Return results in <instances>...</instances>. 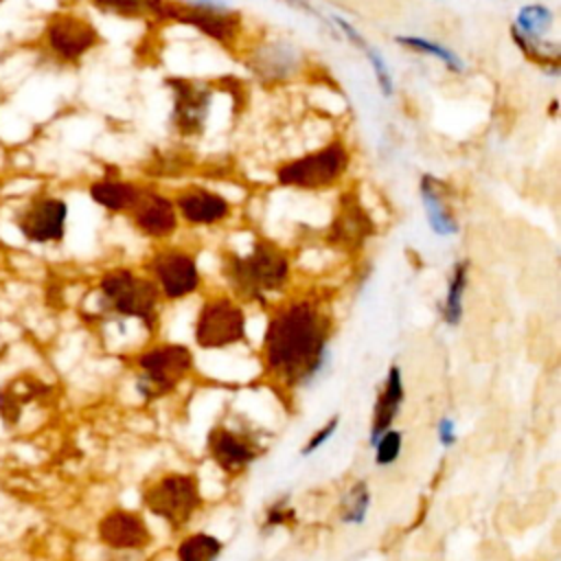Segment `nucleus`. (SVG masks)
<instances>
[{
    "label": "nucleus",
    "instance_id": "nucleus-16",
    "mask_svg": "<svg viewBox=\"0 0 561 561\" xmlns=\"http://www.w3.org/2000/svg\"><path fill=\"white\" fill-rule=\"evenodd\" d=\"M208 454L219 465V469L226 473H237L259 458L261 447L245 432H237L232 427H215L208 434Z\"/></svg>",
    "mask_w": 561,
    "mask_h": 561
},
{
    "label": "nucleus",
    "instance_id": "nucleus-21",
    "mask_svg": "<svg viewBox=\"0 0 561 561\" xmlns=\"http://www.w3.org/2000/svg\"><path fill=\"white\" fill-rule=\"evenodd\" d=\"M467 283H469V261L460 259L451 265L445 300H443V307H440V316H443L445 324H449V327H456L462 320V311H465L462 300H465Z\"/></svg>",
    "mask_w": 561,
    "mask_h": 561
},
{
    "label": "nucleus",
    "instance_id": "nucleus-17",
    "mask_svg": "<svg viewBox=\"0 0 561 561\" xmlns=\"http://www.w3.org/2000/svg\"><path fill=\"white\" fill-rule=\"evenodd\" d=\"M99 537L114 550H138L151 541L145 519L125 508H114L99 522Z\"/></svg>",
    "mask_w": 561,
    "mask_h": 561
},
{
    "label": "nucleus",
    "instance_id": "nucleus-8",
    "mask_svg": "<svg viewBox=\"0 0 561 561\" xmlns=\"http://www.w3.org/2000/svg\"><path fill=\"white\" fill-rule=\"evenodd\" d=\"M138 392L156 399L164 397L191 373L193 355L184 344H160L138 355Z\"/></svg>",
    "mask_w": 561,
    "mask_h": 561
},
{
    "label": "nucleus",
    "instance_id": "nucleus-13",
    "mask_svg": "<svg viewBox=\"0 0 561 561\" xmlns=\"http://www.w3.org/2000/svg\"><path fill=\"white\" fill-rule=\"evenodd\" d=\"M173 125L182 136H197L210 114V88L191 79H171Z\"/></svg>",
    "mask_w": 561,
    "mask_h": 561
},
{
    "label": "nucleus",
    "instance_id": "nucleus-32",
    "mask_svg": "<svg viewBox=\"0 0 561 561\" xmlns=\"http://www.w3.org/2000/svg\"><path fill=\"white\" fill-rule=\"evenodd\" d=\"M280 2H285V4H289V7H294V9H298V11H305V13H309V15H313V18H318L324 26H329L331 28V33L333 35H337V31H335V26L327 20V18H322L320 15V11L309 2V0H280Z\"/></svg>",
    "mask_w": 561,
    "mask_h": 561
},
{
    "label": "nucleus",
    "instance_id": "nucleus-1",
    "mask_svg": "<svg viewBox=\"0 0 561 561\" xmlns=\"http://www.w3.org/2000/svg\"><path fill=\"white\" fill-rule=\"evenodd\" d=\"M265 370L287 386L313 381L329 362V322L307 300L278 309L263 337Z\"/></svg>",
    "mask_w": 561,
    "mask_h": 561
},
{
    "label": "nucleus",
    "instance_id": "nucleus-18",
    "mask_svg": "<svg viewBox=\"0 0 561 561\" xmlns=\"http://www.w3.org/2000/svg\"><path fill=\"white\" fill-rule=\"evenodd\" d=\"M419 195L425 208V217L427 224L432 228L434 234L438 237H451L458 232V219L451 210V206L447 204V193L440 180H436L434 175L425 173L419 180Z\"/></svg>",
    "mask_w": 561,
    "mask_h": 561
},
{
    "label": "nucleus",
    "instance_id": "nucleus-25",
    "mask_svg": "<svg viewBox=\"0 0 561 561\" xmlns=\"http://www.w3.org/2000/svg\"><path fill=\"white\" fill-rule=\"evenodd\" d=\"M370 508V489L364 480H357L340 500V522L344 524H364Z\"/></svg>",
    "mask_w": 561,
    "mask_h": 561
},
{
    "label": "nucleus",
    "instance_id": "nucleus-29",
    "mask_svg": "<svg viewBox=\"0 0 561 561\" xmlns=\"http://www.w3.org/2000/svg\"><path fill=\"white\" fill-rule=\"evenodd\" d=\"M337 425H340V416L335 414V416H331L320 430H316L313 434H311V438L305 443V447H302V456H311L313 451H318L335 432H337Z\"/></svg>",
    "mask_w": 561,
    "mask_h": 561
},
{
    "label": "nucleus",
    "instance_id": "nucleus-30",
    "mask_svg": "<svg viewBox=\"0 0 561 561\" xmlns=\"http://www.w3.org/2000/svg\"><path fill=\"white\" fill-rule=\"evenodd\" d=\"M291 517H294V511H291V506L287 504V500H278L276 504H272V506L267 508V513H265V526H267V528H272V526H283V524H287Z\"/></svg>",
    "mask_w": 561,
    "mask_h": 561
},
{
    "label": "nucleus",
    "instance_id": "nucleus-14",
    "mask_svg": "<svg viewBox=\"0 0 561 561\" xmlns=\"http://www.w3.org/2000/svg\"><path fill=\"white\" fill-rule=\"evenodd\" d=\"M129 215L134 226L149 239L171 237L180 224V215L175 210L173 197L153 188H142Z\"/></svg>",
    "mask_w": 561,
    "mask_h": 561
},
{
    "label": "nucleus",
    "instance_id": "nucleus-5",
    "mask_svg": "<svg viewBox=\"0 0 561 561\" xmlns=\"http://www.w3.org/2000/svg\"><path fill=\"white\" fill-rule=\"evenodd\" d=\"M99 289L105 305L125 318H136L147 327L158 320L160 289L151 278L136 276L131 270H110L103 274Z\"/></svg>",
    "mask_w": 561,
    "mask_h": 561
},
{
    "label": "nucleus",
    "instance_id": "nucleus-11",
    "mask_svg": "<svg viewBox=\"0 0 561 561\" xmlns=\"http://www.w3.org/2000/svg\"><path fill=\"white\" fill-rule=\"evenodd\" d=\"M66 221L68 204L55 195H37L15 215L18 230L33 243H59L66 234Z\"/></svg>",
    "mask_w": 561,
    "mask_h": 561
},
{
    "label": "nucleus",
    "instance_id": "nucleus-22",
    "mask_svg": "<svg viewBox=\"0 0 561 561\" xmlns=\"http://www.w3.org/2000/svg\"><path fill=\"white\" fill-rule=\"evenodd\" d=\"M552 26H554L552 9L541 2H533V4H524L517 11L511 31H515L528 39H546L548 33L552 31Z\"/></svg>",
    "mask_w": 561,
    "mask_h": 561
},
{
    "label": "nucleus",
    "instance_id": "nucleus-7",
    "mask_svg": "<svg viewBox=\"0 0 561 561\" xmlns=\"http://www.w3.org/2000/svg\"><path fill=\"white\" fill-rule=\"evenodd\" d=\"M145 506L169 526H184L202 506L199 482L191 473H164L142 491Z\"/></svg>",
    "mask_w": 561,
    "mask_h": 561
},
{
    "label": "nucleus",
    "instance_id": "nucleus-24",
    "mask_svg": "<svg viewBox=\"0 0 561 561\" xmlns=\"http://www.w3.org/2000/svg\"><path fill=\"white\" fill-rule=\"evenodd\" d=\"M224 543L210 533H193L178 543V561H217L221 557Z\"/></svg>",
    "mask_w": 561,
    "mask_h": 561
},
{
    "label": "nucleus",
    "instance_id": "nucleus-15",
    "mask_svg": "<svg viewBox=\"0 0 561 561\" xmlns=\"http://www.w3.org/2000/svg\"><path fill=\"white\" fill-rule=\"evenodd\" d=\"M175 210L180 219L191 226H215L230 217L232 206L230 202L206 186H188L173 197Z\"/></svg>",
    "mask_w": 561,
    "mask_h": 561
},
{
    "label": "nucleus",
    "instance_id": "nucleus-26",
    "mask_svg": "<svg viewBox=\"0 0 561 561\" xmlns=\"http://www.w3.org/2000/svg\"><path fill=\"white\" fill-rule=\"evenodd\" d=\"M88 4L105 15L140 20V18H151L156 0H88Z\"/></svg>",
    "mask_w": 561,
    "mask_h": 561
},
{
    "label": "nucleus",
    "instance_id": "nucleus-9",
    "mask_svg": "<svg viewBox=\"0 0 561 561\" xmlns=\"http://www.w3.org/2000/svg\"><path fill=\"white\" fill-rule=\"evenodd\" d=\"M245 340V313L226 296L208 298L195 318V342L199 348L217 351Z\"/></svg>",
    "mask_w": 561,
    "mask_h": 561
},
{
    "label": "nucleus",
    "instance_id": "nucleus-3",
    "mask_svg": "<svg viewBox=\"0 0 561 561\" xmlns=\"http://www.w3.org/2000/svg\"><path fill=\"white\" fill-rule=\"evenodd\" d=\"M151 18L193 26L202 35L228 48H234L243 35L241 15L224 0H156Z\"/></svg>",
    "mask_w": 561,
    "mask_h": 561
},
{
    "label": "nucleus",
    "instance_id": "nucleus-6",
    "mask_svg": "<svg viewBox=\"0 0 561 561\" xmlns=\"http://www.w3.org/2000/svg\"><path fill=\"white\" fill-rule=\"evenodd\" d=\"M101 44L99 28L81 13L59 11L42 28L44 50L59 64L75 66Z\"/></svg>",
    "mask_w": 561,
    "mask_h": 561
},
{
    "label": "nucleus",
    "instance_id": "nucleus-27",
    "mask_svg": "<svg viewBox=\"0 0 561 561\" xmlns=\"http://www.w3.org/2000/svg\"><path fill=\"white\" fill-rule=\"evenodd\" d=\"M375 447V462L379 467H388L392 465L399 456H401V447H403V434L399 430L388 427L383 434H379L373 443Z\"/></svg>",
    "mask_w": 561,
    "mask_h": 561
},
{
    "label": "nucleus",
    "instance_id": "nucleus-19",
    "mask_svg": "<svg viewBox=\"0 0 561 561\" xmlns=\"http://www.w3.org/2000/svg\"><path fill=\"white\" fill-rule=\"evenodd\" d=\"M405 399V386H403V370L392 364L386 373L383 386L379 390V397L375 401V412H373V425H370V436L368 440L373 443L379 434H383L388 427H392L401 403Z\"/></svg>",
    "mask_w": 561,
    "mask_h": 561
},
{
    "label": "nucleus",
    "instance_id": "nucleus-2",
    "mask_svg": "<svg viewBox=\"0 0 561 561\" xmlns=\"http://www.w3.org/2000/svg\"><path fill=\"white\" fill-rule=\"evenodd\" d=\"M224 274L228 283L248 300H265L289 280L287 254L270 241H254L248 254H226Z\"/></svg>",
    "mask_w": 561,
    "mask_h": 561
},
{
    "label": "nucleus",
    "instance_id": "nucleus-20",
    "mask_svg": "<svg viewBox=\"0 0 561 561\" xmlns=\"http://www.w3.org/2000/svg\"><path fill=\"white\" fill-rule=\"evenodd\" d=\"M142 186L121 178H99L88 186V195L94 204L110 213H129L138 202Z\"/></svg>",
    "mask_w": 561,
    "mask_h": 561
},
{
    "label": "nucleus",
    "instance_id": "nucleus-23",
    "mask_svg": "<svg viewBox=\"0 0 561 561\" xmlns=\"http://www.w3.org/2000/svg\"><path fill=\"white\" fill-rule=\"evenodd\" d=\"M397 44L412 50V53L427 55V57H434V59L443 61L449 72H462L465 70V61L460 59V55L454 53L451 48L434 42V39H427V37H421V35H399Z\"/></svg>",
    "mask_w": 561,
    "mask_h": 561
},
{
    "label": "nucleus",
    "instance_id": "nucleus-33",
    "mask_svg": "<svg viewBox=\"0 0 561 561\" xmlns=\"http://www.w3.org/2000/svg\"><path fill=\"white\" fill-rule=\"evenodd\" d=\"M333 2H337V4H342L346 9H359V7L368 4V0H333Z\"/></svg>",
    "mask_w": 561,
    "mask_h": 561
},
{
    "label": "nucleus",
    "instance_id": "nucleus-28",
    "mask_svg": "<svg viewBox=\"0 0 561 561\" xmlns=\"http://www.w3.org/2000/svg\"><path fill=\"white\" fill-rule=\"evenodd\" d=\"M359 50L364 53V57L368 59V64H370V68H373V75H375L377 85H379V92H381L383 96H392V92H394V81H392V72H390L386 59L381 57V53H379L370 42H366Z\"/></svg>",
    "mask_w": 561,
    "mask_h": 561
},
{
    "label": "nucleus",
    "instance_id": "nucleus-10",
    "mask_svg": "<svg viewBox=\"0 0 561 561\" xmlns=\"http://www.w3.org/2000/svg\"><path fill=\"white\" fill-rule=\"evenodd\" d=\"M245 66L263 83H285L302 70V53L285 37L261 39L250 48Z\"/></svg>",
    "mask_w": 561,
    "mask_h": 561
},
{
    "label": "nucleus",
    "instance_id": "nucleus-12",
    "mask_svg": "<svg viewBox=\"0 0 561 561\" xmlns=\"http://www.w3.org/2000/svg\"><path fill=\"white\" fill-rule=\"evenodd\" d=\"M151 280L158 285L160 296L167 300H180L197 291L202 276L195 259L182 250H160L149 261Z\"/></svg>",
    "mask_w": 561,
    "mask_h": 561
},
{
    "label": "nucleus",
    "instance_id": "nucleus-4",
    "mask_svg": "<svg viewBox=\"0 0 561 561\" xmlns=\"http://www.w3.org/2000/svg\"><path fill=\"white\" fill-rule=\"evenodd\" d=\"M351 167V149L344 140L335 138L318 149L283 162L276 169V182L285 188L320 191L342 180Z\"/></svg>",
    "mask_w": 561,
    "mask_h": 561
},
{
    "label": "nucleus",
    "instance_id": "nucleus-31",
    "mask_svg": "<svg viewBox=\"0 0 561 561\" xmlns=\"http://www.w3.org/2000/svg\"><path fill=\"white\" fill-rule=\"evenodd\" d=\"M436 438H438V443H440L445 449H449V447H454V445L458 443L456 421H454L451 416H443V419L438 421V425H436Z\"/></svg>",
    "mask_w": 561,
    "mask_h": 561
}]
</instances>
